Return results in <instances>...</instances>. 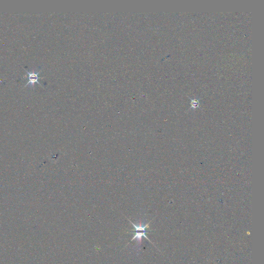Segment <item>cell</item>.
<instances>
[{
	"mask_svg": "<svg viewBox=\"0 0 264 264\" xmlns=\"http://www.w3.org/2000/svg\"><path fill=\"white\" fill-rule=\"evenodd\" d=\"M26 72L28 74V83L25 85V86L26 85H28V84H31L32 85H34L35 83H37L38 84H40V83L39 82L38 80L39 79L40 77H38V74L39 73V72L40 71H39V72H37V73H35V72H29L27 70H26ZM41 85V84H40Z\"/></svg>",
	"mask_w": 264,
	"mask_h": 264,
	"instance_id": "cell-1",
	"label": "cell"
},
{
	"mask_svg": "<svg viewBox=\"0 0 264 264\" xmlns=\"http://www.w3.org/2000/svg\"><path fill=\"white\" fill-rule=\"evenodd\" d=\"M145 232H137L135 236L133 237V238H132V240H131V242L133 241V240H135V239H137V241H138V243H139V244H140H140H141V243H142V236H144V237H145V238H147V240H149V239L148 238V237H147V236H145Z\"/></svg>",
	"mask_w": 264,
	"mask_h": 264,
	"instance_id": "cell-2",
	"label": "cell"
}]
</instances>
